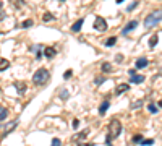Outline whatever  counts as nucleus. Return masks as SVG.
Listing matches in <instances>:
<instances>
[{
  "label": "nucleus",
  "instance_id": "nucleus-1",
  "mask_svg": "<svg viewBox=\"0 0 162 146\" xmlns=\"http://www.w3.org/2000/svg\"><path fill=\"white\" fill-rule=\"evenodd\" d=\"M120 133H122V123L117 120V118L110 120V123H109V135H107V138H105V143L110 145L115 138H118V135H120Z\"/></svg>",
  "mask_w": 162,
  "mask_h": 146
},
{
  "label": "nucleus",
  "instance_id": "nucleus-2",
  "mask_svg": "<svg viewBox=\"0 0 162 146\" xmlns=\"http://www.w3.org/2000/svg\"><path fill=\"white\" fill-rule=\"evenodd\" d=\"M49 78H50L49 70L47 68H39L34 75H32V83H34L36 86H42L49 81Z\"/></svg>",
  "mask_w": 162,
  "mask_h": 146
},
{
  "label": "nucleus",
  "instance_id": "nucleus-3",
  "mask_svg": "<svg viewBox=\"0 0 162 146\" xmlns=\"http://www.w3.org/2000/svg\"><path fill=\"white\" fill-rule=\"evenodd\" d=\"M161 21H162V10H154L144 18V26L146 28H152Z\"/></svg>",
  "mask_w": 162,
  "mask_h": 146
},
{
  "label": "nucleus",
  "instance_id": "nucleus-4",
  "mask_svg": "<svg viewBox=\"0 0 162 146\" xmlns=\"http://www.w3.org/2000/svg\"><path fill=\"white\" fill-rule=\"evenodd\" d=\"M94 29H96L97 32L107 31V21H105L102 16H97L96 20H94Z\"/></svg>",
  "mask_w": 162,
  "mask_h": 146
},
{
  "label": "nucleus",
  "instance_id": "nucleus-5",
  "mask_svg": "<svg viewBox=\"0 0 162 146\" xmlns=\"http://www.w3.org/2000/svg\"><path fill=\"white\" fill-rule=\"evenodd\" d=\"M55 55H57V49L55 47H44L42 57H45V59H54Z\"/></svg>",
  "mask_w": 162,
  "mask_h": 146
},
{
  "label": "nucleus",
  "instance_id": "nucleus-6",
  "mask_svg": "<svg viewBox=\"0 0 162 146\" xmlns=\"http://www.w3.org/2000/svg\"><path fill=\"white\" fill-rule=\"evenodd\" d=\"M136 26H138V21H136V20L130 21V23L126 24L125 28H123V31H122V32H123V34H128L130 31H133V29H136Z\"/></svg>",
  "mask_w": 162,
  "mask_h": 146
},
{
  "label": "nucleus",
  "instance_id": "nucleus-7",
  "mask_svg": "<svg viewBox=\"0 0 162 146\" xmlns=\"http://www.w3.org/2000/svg\"><path fill=\"white\" fill-rule=\"evenodd\" d=\"M128 89H130V85H126V83H120V85H117V88H115V94L120 96L122 93H125V91H128Z\"/></svg>",
  "mask_w": 162,
  "mask_h": 146
},
{
  "label": "nucleus",
  "instance_id": "nucleus-8",
  "mask_svg": "<svg viewBox=\"0 0 162 146\" xmlns=\"http://www.w3.org/2000/svg\"><path fill=\"white\" fill-rule=\"evenodd\" d=\"M83 23H84V18H80L78 21H75V23L71 24V31H73V32H80V31H81V26H83Z\"/></svg>",
  "mask_w": 162,
  "mask_h": 146
},
{
  "label": "nucleus",
  "instance_id": "nucleus-9",
  "mask_svg": "<svg viewBox=\"0 0 162 146\" xmlns=\"http://www.w3.org/2000/svg\"><path fill=\"white\" fill-rule=\"evenodd\" d=\"M148 63H149V60L146 59V57H139L136 60V70L139 68H144V67H148Z\"/></svg>",
  "mask_w": 162,
  "mask_h": 146
},
{
  "label": "nucleus",
  "instance_id": "nucleus-10",
  "mask_svg": "<svg viewBox=\"0 0 162 146\" xmlns=\"http://www.w3.org/2000/svg\"><path fill=\"white\" fill-rule=\"evenodd\" d=\"M88 133H89V130H84V132H80L78 135H75V138H73V140H75L76 143H78V141H81V140H86Z\"/></svg>",
  "mask_w": 162,
  "mask_h": 146
},
{
  "label": "nucleus",
  "instance_id": "nucleus-11",
  "mask_svg": "<svg viewBox=\"0 0 162 146\" xmlns=\"http://www.w3.org/2000/svg\"><path fill=\"white\" fill-rule=\"evenodd\" d=\"M15 88H16V91L20 93V96H23V94L26 93V85H24V83H15Z\"/></svg>",
  "mask_w": 162,
  "mask_h": 146
},
{
  "label": "nucleus",
  "instance_id": "nucleus-12",
  "mask_svg": "<svg viewBox=\"0 0 162 146\" xmlns=\"http://www.w3.org/2000/svg\"><path fill=\"white\" fill-rule=\"evenodd\" d=\"M109 105H110L109 101H104L101 104V107H99V114H101V115H105V112H107V109H109Z\"/></svg>",
  "mask_w": 162,
  "mask_h": 146
},
{
  "label": "nucleus",
  "instance_id": "nucleus-13",
  "mask_svg": "<svg viewBox=\"0 0 162 146\" xmlns=\"http://www.w3.org/2000/svg\"><path fill=\"white\" fill-rule=\"evenodd\" d=\"M131 83H143V81H144V76H143V75H136V73H135V75H131Z\"/></svg>",
  "mask_w": 162,
  "mask_h": 146
},
{
  "label": "nucleus",
  "instance_id": "nucleus-14",
  "mask_svg": "<svg viewBox=\"0 0 162 146\" xmlns=\"http://www.w3.org/2000/svg\"><path fill=\"white\" fill-rule=\"evenodd\" d=\"M101 68H102V72H104V73H112V72H113L112 65H110L109 62H104V63L101 65Z\"/></svg>",
  "mask_w": 162,
  "mask_h": 146
},
{
  "label": "nucleus",
  "instance_id": "nucleus-15",
  "mask_svg": "<svg viewBox=\"0 0 162 146\" xmlns=\"http://www.w3.org/2000/svg\"><path fill=\"white\" fill-rule=\"evenodd\" d=\"M8 67H10V62H8L7 59H2V57H0V72L7 70Z\"/></svg>",
  "mask_w": 162,
  "mask_h": 146
},
{
  "label": "nucleus",
  "instance_id": "nucleus-16",
  "mask_svg": "<svg viewBox=\"0 0 162 146\" xmlns=\"http://www.w3.org/2000/svg\"><path fill=\"white\" fill-rule=\"evenodd\" d=\"M157 41H159V36H157V34H152V36H151V39H149V42H148V44H149V47L154 49V47H156V44H157Z\"/></svg>",
  "mask_w": 162,
  "mask_h": 146
},
{
  "label": "nucleus",
  "instance_id": "nucleus-17",
  "mask_svg": "<svg viewBox=\"0 0 162 146\" xmlns=\"http://www.w3.org/2000/svg\"><path fill=\"white\" fill-rule=\"evenodd\" d=\"M7 115H8V109H7V107H0V122L5 120Z\"/></svg>",
  "mask_w": 162,
  "mask_h": 146
},
{
  "label": "nucleus",
  "instance_id": "nucleus-18",
  "mask_svg": "<svg viewBox=\"0 0 162 146\" xmlns=\"http://www.w3.org/2000/svg\"><path fill=\"white\" fill-rule=\"evenodd\" d=\"M54 20H55L54 15H52V13H49V12H45L44 16H42V21H54Z\"/></svg>",
  "mask_w": 162,
  "mask_h": 146
},
{
  "label": "nucleus",
  "instance_id": "nucleus-19",
  "mask_svg": "<svg viewBox=\"0 0 162 146\" xmlns=\"http://www.w3.org/2000/svg\"><path fill=\"white\" fill-rule=\"evenodd\" d=\"M115 42H117V37H115V36L109 37V39L105 41V45H107V47H112V45H115Z\"/></svg>",
  "mask_w": 162,
  "mask_h": 146
},
{
  "label": "nucleus",
  "instance_id": "nucleus-20",
  "mask_svg": "<svg viewBox=\"0 0 162 146\" xmlns=\"http://www.w3.org/2000/svg\"><path fill=\"white\" fill-rule=\"evenodd\" d=\"M41 49H42V45H37V47H34V50H36V59H37V60H41V59H42V52H41Z\"/></svg>",
  "mask_w": 162,
  "mask_h": 146
},
{
  "label": "nucleus",
  "instance_id": "nucleus-21",
  "mask_svg": "<svg viewBox=\"0 0 162 146\" xmlns=\"http://www.w3.org/2000/svg\"><path fill=\"white\" fill-rule=\"evenodd\" d=\"M32 20H24L23 23H21V28H29V26H32Z\"/></svg>",
  "mask_w": 162,
  "mask_h": 146
},
{
  "label": "nucleus",
  "instance_id": "nucleus-22",
  "mask_svg": "<svg viewBox=\"0 0 162 146\" xmlns=\"http://www.w3.org/2000/svg\"><path fill=\"white\" fill-rule=\"evenodd\" d=\"M68 91H67V89H62V91H60V97H62V99H63V101H67V99H68Z\"/></svg>",
  "mask_w": 162,
  "mask_h": 146
},
{
  "label": "nucleus",
  "instance_id": "nucleus-23",
  "mask_svg": "<svg viewBox=\"0 0 162 146\" xmlns=\"http://www.w3.org/2000/svg\"><path fill=\"white\" fill-rule=\"evenodd\" d=\"M104 81H105V78H104V76H97L96 80H94V83H96V86H101L102 83H104Z\"/></svg>",
  "mask_w": 162,
  "mask_h": 146
},
{
  "label": "nucleus",
  "instance_id": "nucleus-24",
  "mask_svg": "<svg viewBox=\"0 0 162 146\" xmlns=\"http://www.w3.org/2000/svg\"><path fill=\"white\" fill-rule=\"evenodd\" d=\"M141 143L143 146H151V145H154V140H141Z\"/></svg>",
  "mask_w": 162,
  "mask_h": 146
},
{
  "label": "nucleus",
  "instance_id": "nucleus-25",
  "mask_svg": "<svg viewBox=\"0 0 162 146\" xmlns=\"http://www.w3.org/2000/svg\"><path fill=\"white\" fill-rule=\"evenodd\" d=\"M138 5H139V2H138V0H136V2H133V3H131V5H128V8H126V10H128V12H133V10L138 7Z\"/></svg>",
  "mask_w": 162,
  "mask_h": 146
},
{
  "label": "nucleus",
  "instance_id": "nucleus-26",
  "mask_svg": "<svg viewBox=\"0 0 162 146\" xmlns=\"http://www.w3.org/2000/svg\"><path fill=\"white\" fill-rule=\"evenodd\" d=\"M148 109H149V112H151V114H157V110H159L154 104H149V105H148Z\"/></svg>",
  "mask_w": 162,
  "mask_h": 146
},
{
  "label": "nucleus",
  "instance_id": "nucleus-27",
  "mask_svg": "<svg viewBox=\"0 0 162 146\" xmlns=\"http://www.w3.org/2000/svg\"><path fill=\"white\" fill-rule=\"evenodd\" d=\"M73 76V70H67V72L63 73V78L65 80H68V78H71Z\"/></svg>",
  "mask_w": 162,
  "mask_h": 146
},
{
  "label": "nucleus",
  "instance_id": "nucleus-28",
  "mask_svg": "<svg viewBox=\"0 0 162 146\" xmlns=\"http://www.w3.org/2000/svg\"><path fill=\"white\" fill-rule=\"evenodd\" d=\"M50 146H62V141L58 140V138H54V140H52V145H50Z\"/></svg>",
  "mask_w": 162,
  "mask_h": 146
},
{
  "label": "nucleus",
  "instance_id": "nucleus-29",
  "mask_svg": "<svg viewBox=\"0 0 162 146\" xmlns=\"http://www.w3.org/2000/svg\"><path fill=\"white\" fill-rule=\"evenodd\" d=\"M141 140H143V135H135V136H133V141L135 143H139Z\"/></svg>",
  "mask_w": 162,
  "mask_h": 146
},
{
  "label": "nucleus",
  "instance_id": "nucleus-30",
  "mask_svg": "<svg viewBox=\"0 0 162 146\" xmlns=\"http://www.w3.org/2000/svg\"><path fill=\"white\" fill-rule=\"evenodd\" d=\"M141 105H143V101H138V102H135V104H133V109L136 110L138 107H141Z\"/></svg>",
  "mask_w": 162,
  "mask_h": 146
},
{
  "label": "nucleus",
  "instance_id": "nucleus-31",
  "mask_svg": "<svg viewBox=\"0 0 162 146\" xmlns=\"http://www.w3.org/2000/svg\"><path fill=\"white\" fill-rule=\"evenodd\" d=\"M115 60H117L118 63H120V62L123 60V55H122V54H117V55H115Z\"/></svg>",
  "mask_w": 162,
  "mask_h": 146
},
{
  "label": "nucleus",
  "instance_id": "nucleus-32",
  "mask_svg": "<svg viewBox=\"0 0 162 146\" xmlns=\"http://www.w3.org/2000/svg\"><path fill=\"white\" fill-rule=\"evenodd\" d=\"M78 127H80V120L75 118V120H73V128H78Z\"/></svg>",
  "mask_w": 162,
  "mask_h": 146
},
{
  "label": "nucleus",
  "instance_id": "nucleus-33",
  "mask_svg": "<svg viewBox=\"0 0 162 146\" xmlns=\"http://www.w3.org/2000/svg\"><path fill=\"white\" fill-rule=\"evenodd\" d=\"M78 146H94L93 143H80L78 141Z\"/></svg>",
  "mask_w": 162,
  "mask_h": 146
},
{
  "label": "nucleus",
  "instance_id": "nucleus-34",
  "mask_svg": "<svg viewBox=\"0 0 162 146\" xmlns=\"http://www.w3.org/2000/svg\"><path fill=\"white\" fill-rule=\"evenodd\" d=\"M3 18H5V12H2V10H0V21H3Z\"/></svg>",
  "mask_w": 162,
  "mask_h": 146
},
{
  "label": "nucleus",
  "instance_id": "nucleus-35",
  "mask_svg": "<svg viewBox=\"0 0 162 146\" xmlns=\"http://www.w3.org/2000/svg\"><path fill=\"white\" fill-rule=\"evenodd\" d=\"M128 73H130V75H135V73H136V68H133V70H128Z\"/></svg>",
  "mask_w": 162,
  "mask_h": 146
},
{
  "label": "nucleus",
  "instance_id": "nucleus-36",
  "mask_svg": "<svg viewBox=\"0 0 162 146\" xmlns=\"http://www.w3.org/2000/svg\"><path fill=\"white\" fill-rule=\"evenodd\" d=\"M115 2H117V3H122V2H125V0H115Z\"/></svg>",
  "mask_w": 162,
  "mask_h": 146
},
{
  "label": "nucleus",
  "instance_id": "nucleus-37",
  "mask_svg": "<svg viewBox=\"0 0 162 146\" xmlns=\"http://www.w3.org/2000/svg\"><path fill=\"white\" fill-rule=\"evenodd\" d=\"M159 107H162V99H161V101H159Z\"/></svg>",
  "mask_w": 162,
  "mask_h": 146
},
{
  "label": "nucleus",
  "instance_id": "nucleus-38",
  "mask_svg": "<svg viewBox=\"0 0 162 146\" xmlns=\"http://www.w3.org/2000/svg\"><path fill=\"white\" fill-rule=\"evenodd\" d=\"M2 8H3V3H2V2H0V10H2Z\"/></svg>",
  "mask_w": 162,
  "mask_h": 146
},
{
  "label": "nucleus",
  "instance_id": "nucleus-39",
  "mask_svg": "<svg viewBox=\"0 0 162 146\" xmlns=\"http://www.w3.org/2000/svg\"><path fill=\"white\" fill-rule=\"evenodd\" d=\"M109 146H112V145H109Z\"/></svg>",
  "mask_w": 162,
  "mask_h": 146
}]
</instances>
